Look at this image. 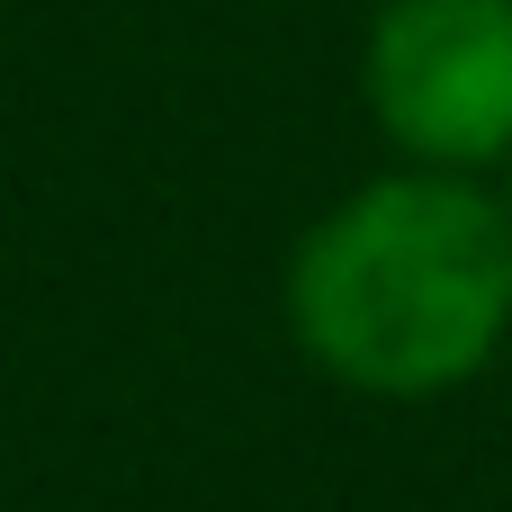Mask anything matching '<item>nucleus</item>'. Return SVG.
Here are the masks:
<instances>
[{
    "label": "nucleus",
    "instance_id": "f257e3e1",
    "mask_svg": "<svg viewBox=\"0 0 512 512\" xmlns=\"http://www.w3.org/2000/svg\"><path fill=\"white\" fill-rule=\"evenodd\" d=\"M288 333L333 387L378 405L477 387L512 342V207L423 162L342 189L288 252Z\"/></svg>",
    "mask_w": 512,
    "mask_h": 512
},
{
    "label": "nucleus",
    "instance_id": "f03ea898",
    "mask_svg": "<svg viewBox=\"0 0 512 512\" xmlns=\"http://www.w3.org/2000/svg\"><path fill=\"white\" fill-rule=\"evenodd\" d=\"M360 99L423 171L512 162V0H378L360 36Z\"/></svg>",
    "mask_w": 512,
    "mask_h": 512
},
{
    "label": "nucleus",
    "instance_id": "7ed1b4c3",
    "mask_svg": "<svg viewBox=\"0 0 512 512\" xmlns=\"http://www.w3.org/2000/svg\"><path fill=\"white\" fill-rule=\"evenodd\" d=\"M504 207H512V162H504Z\"/></svg>",
    "mask_w": 512,
    "mask_h": 512
}]
</instances>
